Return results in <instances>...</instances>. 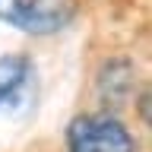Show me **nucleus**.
Returning a JSON list of instances; mask_svg holds the SVG:
<instances>
[{"mask_svg":"<svg viewBox=\"0 0 152 152\" xmlns=\"http://www.w3.org/2000/svg\"><path fill=\"white\" fill-rule=\"evenodd\" d=\"M66 152H136V140L121 117L86 111L66 124Z\"/></svg>","mask_w":152,"mask_h":152,"instance_id":"1","label":"nucleus"},{"mask_svg":"<svg viewBox=\"0 0 152 152\" xmlns=\"http://www.w3.org/2000/svg\"><path fill=\"white\" fill-rule=\"evenodd\" d=\"M73 16L66 0H0V22L32 35H51Z\"/></svg>","mask_w":152,"mask_h":152,"instance_id":"2","label":"nucleus"},{"mask_svg":"<svg viewBox=\"0 0 152 152\" xmlns=\"http://www.w3.org/2000/svg\"><path fill=\"white\" fill-rule=\"evenodd\" d=\"M32 79V60L26 54H7L0 57V108L22 95V89Z\"/></svg>","mask_w":152,"mask_h":152,"instance_id":"3","label":"nucleus"}]
</instances>
